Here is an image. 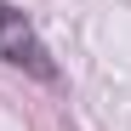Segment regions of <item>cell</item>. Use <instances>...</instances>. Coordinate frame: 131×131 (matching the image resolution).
I'll use <instances>...</instances> for the list:
<instances>
[{"mask_svg": "<svg viewBox=\"0 0 131 131\" xmlns=\"http://www.w3.org/2000/svg\"><path fill=\"white\" fill-rule=\"evenodd\" d=\"M0 63H6V69H23L29 80H46V85L63 80L51 46H46V40H40V29L29 23V12L12 6V0H0Z\"/></svg>", "mask_w": 131, "mask_h": 131, "instance_id": "obj_1", "label": "cell"}]
</instances>
